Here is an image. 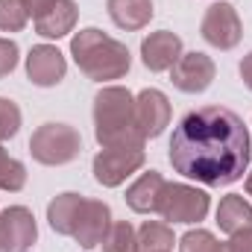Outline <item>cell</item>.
Returning <instances> with one entry per match:
<instances>
[{
	"label": "cell",
	"instance_id": "8",
	"mask_svg": "<svg viewBox=\"0 0 252 252\" xmlns=\"http://www.w3.org/2000/svg\"><path fill=\"white\" fill-rule=\"evenodd\" d=\"M35 241L38 226L27 205H9L0 211V252H32Z\"/></svg>",
	"mask_w": 252,
	"mask_h": 252
},
{
	"label": "cell",
	"instance_id": "7",
	"mask_svg": "<svg viewBox=\"0 0 252 252\" xmlns=\"http://www.w3.org/2000/svg\"><path fill=\"white\" fill-rule=\"evenodd\" d=\"M199 32L202 38L217 47V50H232L241 44V35H244V27H241V18H238V9L226 0H217L205 9L202 15V24H199Z\"/></svg>",
	"mask_w": 252,
	"mask_h": 252
},
{
	"label": "cell",
	"instance_id": "2",
	"mask_svg": "<svg viewBox=\"0 0 252 252\" xmlns=\"http://www.w3.org/2000/svg\"><path fill=\"white\" fill-rule=\"evenodd\" d=\"M94 135L100 147H144L135 121V94L121 85H106L94 97Z\"/></svg>",
	"mask_w": 252,
	"mask_h": 252
},
{
	"label": "cell",
	"instance_id": "19",
	"mask_svg": "<svg viewBox=\"0 0 252 252\" xmlns=\"http://www.w3.org/2000/svg\"><path fill=\"white\" fill-rule=\"evenodd\" d=\"M103 252H150V250H141L138 247V241H135V226L132 223H112V229H109V235L103 238Z\"/></svg>",
	"mask_w": 252,
	"mask_h": 252
},
{
	"label": "cell",
	"instance_id": "15",
	"mask_svg": "<svg viewBox=\"0 0 252 252\" xmlns=\"http://www.w3.org/2000/svg\"><path fill=\"white\" fill-rule=\"evenodd\" d=\"M76 18H79V9L73 0H56L47 9V15H41L35 21V32L41 38H64L67 32H73Z\"/></svg>",
	"mask_w": 252,
	"mask_h": 252
},
{
	"label": "cell",
	"instance_id": "17",
	"mask_svg": "<svg viewBox=\"0 0 252 252\" xmlns=\"http://www.w3.org/2000/svg\"><path fill=\"white\" fill-rule=\"evenodd\" d=\"M217 226H220V232H226V235H235V232L252 226V205L241 196V193L223 196L220 205H217Z\"/></svg>",
	"mask_w": 252,
	"mask_h": 252
},
{
	"label": "cell",
	"instance_id": "21",
	"mask_svg": "<svg viewBox=\"0 0 252 252\" xmlns=\"http://www.w3.org/2000/svg\"><path fill=\"white\" fill-rule=\"evenodd\" d=\"M30 15L21 6V0H0V30L3 32H21L27 27Z\"/></svg>",
	"mask_w": 252,
	"mask_h": 252
},
{
	"label": "cell",
	"instance_id": "13",
	"mask_svg": "<svg viewBox=\"0 0 252 252\" xmlns=\"http://www.w3.org/2000/svg\"><path fill=\"white\" fill-rule=\"evenodd\" d=\"M182 56V38L170 30H158V32H150L144 41H141V62L147 70L153 73H164L170 70L173 64L179 62Z\"/></svg>",
	"mask_w": 252,
	"mask_h": 252
},
{
	"label": "cell",
	"instance_id": "3",
	"mask_svg": "<svg viewBox=\"0 0 252 252\" xmlns=\"http://www.w3.org/2000/svg\"><path fill=\"white\" fill-rule=\"evenodd\" d=\"M70 56L76 67L94 82L124 79L132 67V56L124 41L106 35L97 27H85L70 38Z\"/></svg>",
	"mask_w": 252,
	"mask_h": 252
},
{
	"label": "cell",
	"instance_id": "24",
	"mask_svg": "<svg viewBox=\"0 0 252 252\" xmlns=\"http://www.w3.org/2000/svg\"><path fill=\"white\" fill-rule=\"evenodd\" d=\"M214 252H252V226L235 232V235H229V241L226 244H217Z\"/></svg>",
	"mask_w": 252,
	"mask_h": 252
},
{
	"label": "cell",
	"instance_id": "6",
	"mask_svg": "<svg viewBox=\"0 0 252 252\" xmlns=\"http://www.w3.org/2000/svg\"><path fill=\"white\" fill-rule=\"evenodd\" d=\"M144 161H147L144 147H103L94 156V179L103 188H118L144 167Z\"/></svg>",
	"mask_w": 252,
	"mask_h": 252
},
{
	"label": "cell",
	"instance_id": "20",
	"mask_svg": "<svg viewBox=\"0 0 252 252\" xmlns=\"http://www.w3.org/2000/svg\"><path fill=\"white\" fill-rule=\"evenodd\" d=\"M24 185H27V167L18 158H12L0 144V190L18 193V190H24Z\"/></svg>",
	"mask_w": 252,
	"mask_h": 252
},
{
	"label": "cell",
	"instance_id": "5",
	"mask_svg": "<svg viewBox=\"0 0 252 252\" xmlns=\"http://www.w3.org/2000/svg\"><path fill=\"white\" fill-rule=\"evenodd\" d=\"M211 208V199L208 193L193 185H182V182H167V188L161 193V205H158V214L167 220V223H199L205 220Z\"/></svg>",
	"mask_w": 252,
	"mask_h": 252
},
{
	"label": "cell",
	"instance_id": "9",
	"mask_svg": "<svg viewBox=\"0 0 252 252\" xmlns=\"http://www.w3.org/2000/svg\"><path fill=\"white\" fill-rule=\"evenodd\" d=\"M109 229H112V208L106 202H100V199H82L70 238L82 250H94V247L103 244V238L109 235Z\"/></svg>",
	"mask_w": 252,
	"mask_h": 252
},
{
	"label": "cell",
	"instance_id": "12",
	"mask_svg": "<svg viewBox=\"0 0 252 252\" xmlns=\"http://www.w3.org/2000/svg\"><path fill=\"white\" fill-rule=\"evenodd\" d=\"M67 73V59L59 47L53 44H38L27 53V76L38 88H53L59 85Z\"/></svg>",
	"mask_w": 252,
	"mask_h": 252
},
{
	"label": "cell",
	"instance_id": "1",
	"mask_svg": "<svg viewBox=\"0 0 252 252\" xmlns=\"http://www.w3.org/2000/svg\"><path fill=\"white\" fill-rule=\"evenodd\" d=\"M252 144L247 124L223 106L190 109L170 138V164L185 179L208 188L244 179Z\"/></svg>",
	"mask_w": 252,
	"mask_h": 252
},
{
	"label": "cell",
	"instance_id": "25",
	"mask_svg": "<svg viewBox=\"0 0 252 252\" xmlns=\"http://www.w3.org/2000/svg\"><path fill=\"white\" fill-rule=\"evenodd\" d=\"M18 67V44L12 38H0V79Z\"/></svg>",
	"mask_w": 252,
	"mask_h": 252
},
{
	"label": "cell",
	"instance_id": "26",
	"mask_svg": "<svg viewBox=\"0 0 252 252\" xmlns=\"http://www.w3.org/2000/svg\"><path fill=\"white\" fill-rule=\"evenodd\" d=\"M56 0H21V6L27 9V15L32 18V21H38L41 15H47V9L53 6Z\"/></svg>",
	"mask_w": 252,
	"mask_h": 252
},
{
	"label": "cell",
	"instance_id": "14",
	"mask_svg": "<svg viewBox=\"0 0 252 252\" xmlns=\"http://www.w3.org/2000/svg\"><path fill=\"white\" fill-rule=\"evenodd\" d=\"M164 188H167V179L158 170H150L126 188V205L135 214H158Z\"/></svg>",
	"mask_w": 252,
	"mask_h": 252
},
{
	"label": "cell",
	"instance_id": "23",
	"mask_svg": "<svg viewBox=\"0 0 252 252\" xmlns=\"http://www.w3.org/2000/svg\"><path fill=\"white\" fill-rule=\"evenodd\" d=\"M217 238L205 229H190L179 238V252H214L217 250Z\"/></svg>",
	"mask_w": 252,
	"mask_h": 252
},
{
	"label": "cell",
	"instance_id": "28",
	"mask_svg": "<svg viewBox=\"0 0 252 252\" xmlns=\"http://www.w3.org/2000/svg\"><path fill=\"white\" fill-rule=\"evenodd\" d=\"M244 188H247V193L252 196V170H247V182H244Z\"/></svg>",
	"mask_w": 252,
	"mask_h": 252
},
{
	"label": "cell",
	"instance_id": "27",
	"mask_svg": "<svg viewBox=\"0 0 252 252\" xmlns=\"http://www.w3.org/2000/svg\"><path fill=\"white\" fill-rule=\"evenodd\" d=\"M241 79H244V85L252 91V53H247L241 59Z\"/></svg>",
	"mask_w": 252,
	"mask_h": 252
},
{
	"label": "cell",
	"instance_id": "18",
	"mask_svg": "<svg viewBox=\"0 0 252 252\" xmlns=\"http://www.w3.org/2000/svg\"><path fill=\"white\" fill-rule=\"evenodd\" d=\"M82 199L85 196L70 193V190L67 193H59L56 199H50V205H47V223H50V229L56 235H64V238L73 235V223H76V214H79Z\"/></svg>",
	"mask_w": 252,
	"mask_h": 252
},
{
	"label": "cell",
	"instance_id": "16",
	"mask_svg": "<svg viewBox=\"0 0 252 252\" xmlns=\"http://www.w3.org/2000/svg\"><path fill=\"white\" fill-rule=\"evenodd\" d=\"M109 18L121 30H144L153 21V0H106Z\"/></svg>",
	"mask_w": 252,
	"mask_h": 252
},
{
	"label": "cell",
	"instance_id": "10",
	"mask_svg": "<svg viewBox=\"0 0 252 252\" xmlns=\"http://www.w3.org/2000/svg\"><path fill=\"white\" fill-rule=\"evenodd\" d=\"M217 76V67H214V59L199 53V50H190V53H182L179 62L170 67V82L185 91V94H202Z\"/></svg>",
	"mask_w": 252,
	"mask_h": 252
},
{
	"label": "cell",
	"instance_id": "4",
	"mask_svg": "<svg viewBox=\"0 0 252 252\" xmlns=\"http://www.w3.org/2000/svg\"><path fill=\"white\" fill-rule=\"evenodd\" d=\"M30 153L44 167H62L79 158L82 138L70 124H41L30 138Z\"/></svg>",
	"mask_w": 252,
	"mask_h": 252
},
{
	"label": "cell",
	"instance_id": "11",
	"mask_svg": "<svg viewBox=\"0 0 252 252\" xmlns=\"http://www.w3.org/2000/svg\"><path fill=\"white\" fill-rule=\"evenodd\" d=\"M170 118H173V109H170V100L164 91L158 88H144L138 97H135V121H138V129L147 138H158L167 126H170Z\"/></svg>",
	"mask_w": 252,
	"mask_h": 252
},
{
	"label": "cell",
	"instance_id": "22",
	"mask_svg": "<svg viewBox=\"0 0 252 252\" xmlns=\"http://www.w3.org/2000/svg\"><path fill=\"white\" fill-rule=\"evenodd\" d=\"M21 129V109L9 97H0V144L15 138Z\"/></svg>",
	"mask_w": 252,
	"mask_h": 252
}]
</instances>
